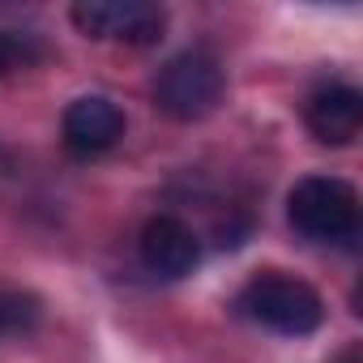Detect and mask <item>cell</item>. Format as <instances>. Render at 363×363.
<instances>
[{
	"label": "cell",
	"instance_id": "cell-1",
	"mask_svg": "<svg viewBox=\"0 0 363 363\" xmlns=\"http://www.w3.org/2000/svg\"><path fill=\"white\" fill-rule=\"evenodd\" d=\"M240 308H244L257 325H265V329H274V333H286V337L316 333L320 320H325L320 295H316L308 282L286 278V274H278V269L257 274V278L240 291Z\"/></svg>",
	"mask_w": 363,
	"mask_h": 363
},
{
	"label": "cell",
	"instance_id": "cell-2",
	"mask_svg": "<svg viewBox=\"0 0 363 363\" xmlns=\"http://www.w3.org/2000/svg\"><path fill=\"white\" fill-rule=\"evenodd\" d=\"M223 90H227V73H223L218 56L201 52V48L179 52L154 77V103L171 120H201V116H210L218 107Z\"/></svg>",
	"mask_w": 363,
	"mask_h": 363
},
{
	"label": "cell",
	"instance_id": "cell-3",
	"mask_svg": "<svg viewBox=\"0 0 363 363\" xmlns=\"http://www.w3.org/2000/svg\"><path fill=\"white\" fill-rule=\"evenodd\" d=\"M286 214L308 240H350L359 227V193L337 175H303L286 197Z\"/></svg>",
	"mask_w": 363,
	"mask_h": 363
},
{
	"label": "cell",
	"instance_id": "cell-4",
	"mask_svg": "<svg viewBox=\"0 0 363 363\" xmlns=\"http://www.w3.org/2000/svg\"><path fill=\"white\" fill-rule=\"evenodd\" d=\"M73 22L90 39H124L133 48H150L162 39L167 13L145 0H77Z\"/></svg>",
	"mask_w": 363,
	"mask_h": 363
},
{
	"label": "cell",
	"instance_id": "cell-5",
	"mask_svg": "<svg viewBox=\"0 0 363 363\" xmlns=\"http://www.w3.org/2000/svg\"><path fill=\"white\" fill-rule=\"evenodd\" d=\"M141 261L158 274V278H184L197 269L201 261V248H197V235L184 218L175 214H158L145 223L141 231Z\"/></svg>",
	"mask_w": 363,
	"mask_h": 363
},
{
	"label": "cell",
	"instance_id": "cell-6",
	"mask_svg": "<svg viewBox=\"0 0 363 363\" xmlns=\"http://www.w3.org/2000/svg\"><path fill=\"white\" fill-rule=\"evenodd\" d=\"M124 137V111L103 99V94H86L77 103H69L65 111V145L73 154H103Z\"/></svg>",
	"mask_w": 363,
	"mask_h": 363
},
{
	"label": "cell",
	"instance_id": "cell-7",
	"mask_svg": "<svg viewBox=\"0 0 363 363\" xmlns=\"http://www.w3.org/2000/svg\"><path fill=\"white\" fill-rule=\"evenodd\" d=\"M308 128L320 145H350L363 128V94L354 86H329L308 99Z\"/></svg>",
	"mask_w": 363,
	"mask_h": 363
},
{
	"label": "cell",
	"instance_id": "cell-8",
	"mask_svg": "<svg viewBox=\"0 0 363 363\" xmlns=\"http://www.w3.org/2000/svg\"><path fill=\"white\" fill-rule=\"evenodd\" d=\"M35 56H39V48L30 43V35L0 30V77H5V73H13V69H26Z\"/></svg>",
	"mask_w": 363,
	"mask_h": 363
},
{
	"label": "cell",
	"instance_id": "cell-9",
	"mask_svg": "<svg viewBox=\"0 0 363 363\" xmlns=\"http://www.w3.org/2000/svg\"><path fill=\"white\" fill-rule=\"evenodd\" d=\"M35 320V303L26 295H13V291H0V337L5 333H18Z\"/></svg>",
	"mask_w": 363,
	"mask_h": 363
}]
</instances>
